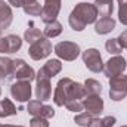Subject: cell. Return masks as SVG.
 Instances as JSON below:
<instances>
[{"label": "cell", "instance_id": "obj_1", "mask_svg": "<svg viewBox=\"0 0 127 127\" xmlns=\"http://www.w3.org/2000/svg\"><path fill=\"white\" fill-rule=\"evenodd\" d=\"M87 96L84 84L71 80L69 77H64L58 81L55 92H53V102L56 106H65L71 102L83 100Z\"/></svg>", "mask_w": 127, "mask_h": 127}, {"label": "cell", "instance_id": "obj_2", "mask_svg": "<svg viewBox=\"0 0 127 127\" xmlns=\"http://www.w3.org/2000/svg\"><path fill=\"white\" fill-rule=\"evenodd\" d=\"M97 9L95 4L87 3V1H81L78 4H75V7L72 9V12L68 16V22L69 27L74 31H83L89 24H95L97 21Z\"/></svg>", "mask_w": 127, "mask_h": 127}, {"label": "cell", "instance_id": "obj_3", "mask_svg": "<svg viewBox=\"0 0 127 127\" xmlns=\"http://www.w3.org/2000/svg\"><path fill=\"white\" fill-rule=\"evenodd\" d=\"M50 78L43 68H40L35 74V97L41 102H46L52 97V84H50Z\"/></svg>", "mask_w": 127, "mask_h": 127}, {"label": "cell", "instance_id": "obj_4", "mask_svg": "<svg viewBox=\"0 0 127 127\" xmlns=\"http://www.w3.org/2000/svg\"><path fill=\"white\" fill-rule=\"evenodd\" d=\"M127 96V75L120 74L109 78V97L111 100L120 102Z\"/></svg>", "mask_w": 127, "mask_h": 127}, {"label": "cell", "instance_id": "obj_5", "mask_svg": "<svg viewBox=\"0 0 127 127\" xmlns=\"http://www.w3.org/2000/svg\"><path fill=\"white\" fill-rule=\"evenodd\" d=\"M53 50H55V53H56V56L59 59L68 61V62L75 61L80 56V53H81L80 46L77 43H74V41H59L55 46Z\"/></svg>", "mask_w": 127, "mask_h": 127}, {"label": "cell", "instance_id": "obj_6", "mask_svg": "<svg viewBox=\"0 0 127 127\" xmlns=\"http://www.w3.org/2000/svg\"><path fill=\"white\" fill-rule=\"evenodd\" d=\"M10 77L15 78V80L32 81V80H35V71L24 59H13L12 61V69H10Z\"/></svg>", "mask_w": 127, "mask_h": 127}, {"label": "cell", "instance_id": "obj_7", "mask_svg": "<svg viewBox=\"0 0 127 127\" xmlns=\"http://www.w3.org/2000/svg\"><path fill=\"white\" fill-rule=\"evenodd\" d=\"M50 53H52V43L47 37H41L35 43L30 44V49H28V55L34 61H41L47 58Z\"/></svg>", "mask_w": 127, "mask_h": 127}, {"label": "cell", "instance_id": "obj_8", "mask_svg": "<svg viewBox=\"0 0 127 127\" xmlns=\"http://www.w3.org/2000/svg\"><path fill=\"white\" fill-rule=\"evenodd\" d=\"M81 58H83V62L86 65V68L92 72H100L103 71V61H102V55L99 53V50L95 47H90L87 50H84L81 53Z\"/></svg>", "mask_w": 127, "mask_h": 127}, {"label": "cell", "instance_id": "obj_9", "mask_svg": "<svg viewBox=\"0 0 127 127\" xmlns=\"http://www.w3.org/2000/svg\"><path fill=\"white\" fill-rule=\"evenodd\" d=\"M10 95L16 102H28L32 95V89L30 81H25V80L13 81L10 84Z\"/></svg>", "mask_w": 127, "mask_h": 127}, {"label": "cell", "instance_id": "obj_10", "mask_svg": "<svg viewBox=\"0 0 127 127\" xmlns=\"http://www.w3.org/2000/svg\"><path fill=\"white\" fill-rule=\"evenodd\" d=\"M127 68V62L126 59L120 55H115L112 58H109V61L103 64V74L111 78V77H115V75H120V74H124V69Z\"/></svg>", "mask_w": 127, "mask_h": 127}, {"label": "cell", "instance_id": "obj_11", "mask_svg": "<svg viewBox=\"0 0 127 127\" xmlns=\"http://www.w3.org/2000/svg\"><path fill=\"white\" fill-rule=\"evenodd\" d=\"M27 111H28V114H31L32 117H41V118H47V120L55 117V109L50 105H44L38 99L28 100Z\"/></svg>", "mask_w": 127, "mask_h": 127}, {"label": "cell", "instance_id": "obj_12", "mask_svg": "<svg viewBox=\"0 0 127 127\" xmlns=\"http://www.w3.org/2000/svg\"><path fill=\"white\" fill-rule=\"evenodd\" d=\"M61 0H44L43 10H41V21L44 24H49L52 21H56L59 12H61Z\"/></svg>", "mask_w": 127, "mask_h": 127}, {"label": "cell", "instance_id": "obj_13", "mask_svg": "<svg viewBox=\"0 0 127 127\" xmlns=\"http://www.w3.org/2000/svg\"><path fill=\"white\" fill-rule=\"evenodd\" d=\"M22 47V38L16 34L0 37V53H16Z\"/></svg>", "mask_w": 127, "mask_h": 127}, {"label": "cell", "instance_id": "obj_14", "mask_svg": "<svg viewBox=\"0 0 127 127\" xmlns=\"http://www.w3.org/2000/svg\"><path fill=\"white\" fill-rule=\"evenodd\" d=\"M83 106L86 112L92 114L93 117L99 115L103 111V99L100 97V95H87L83 99Z\"/></svg>", "mask_w": 127, "mask_h": 127}, {"label": "cell", "instance_id": "obj_15", "mask_svg": "<svg viewBox=\"0 0 127 127\" xmlns=\"http://www.w3.org/2000/svg\"><path fill=\"white\" fill-rule=\"evenodd\" d=\"M115 19L111 16H102L95 22V32L99 35H105L108 32H111L115 28Z\"/></svg>", "mask_w": 127, "mask_h": 127}, {"label": "cell", "instance_id": "obj_16", "mask_svg": "<svg viewBox=\"0 0 127 127\" xmlns=\"http://www.w3.org/2000/svg\"><path fill=\"white\" fill-rule=\"evenodd\" d=\"M13 21V12L10 9V4L0 0V28H9Z\"/></svg>", "mask_w": 127, "mask_h": 127}, {"label": "cell", "instance_id": "obj_17", "mask_svg": "<svg viewBox=\"0 0 127 127\" xmlns=\"http://www.w3.org/2000/svg\"><path fill=\"white\" fill-rule=\"evenodd\" d=\"M22 9L30 16H40L43 6L38 3V0H22Z\"/></svg>", "mask_w": 127, "mask_h": 127}, {"label": "cell", "instance_id": "obj_18", "mask_svg": "<svg viewBox=\"0 0 127 127\" xmlns=\"http://www.w3.org/2000/svg\"><path fill=\"white\" fill-rule=\"evenodd\" d=\"M18 109L15 106V103L4 97V99H0V118H6V117H10V115H16Z\"/></svg>", "mask_w": 127, "mask_h": 127}, {"label": "cell", "instance_id": "obj_19", "mask_svg": "<svg viewBox=\"0 0 127 127\" xmlns=\"http://www.w3.org/2000/svg\"><path fill=\"white\" fill-rule=\"evenodd\" d=\"M95 6L100 16H111L114 10V0H95Z\"/></svg>", "mask_w": 127, "mask_h": 127}, {"label": "cell", "instance_id": "obj_20", "mask_svg": "<svg viewBox=\"0 0 127 127\" xmlns=\"http://www.w3.org/2000/svg\"><path fill=\"white\" fill-rule=\"evenodd\" d=\"M41 68L49 77H55V75H58L62 71V62L59 59H49Z\"/></svg>", "mask_w": 127, "mask_h": 127}, {"label": "cell", "instance_id": "obj_21", "mask_svg": "<svg viewBox=\"0 0 127 127\" xmlns=\"http://www.w3.org/2000/svg\"><path fill=\"white\" fill-rule=\"evenodd\" d=\"M61 32H62V24L56 19V21H52V22L46 24L44 31H43V35L47 37V38H55V37H58Z\"/></svg>", "mask_w": 127, "mask_h": 127}, {"label": "cell", "instance_id": "obj_22", "mask_svg": "<svg viewBox=\"0 0 127 127\" xmlns=\"http://www.w3.org/2000/svg\"><path fill=\"white\" fill-rule=\"evenodd\" d=\"M12 61L7 56H0V84L3 81H6V78L10 75V69H12Z\"/></svg>", "mask_w": 127, "mask_h": 127}, {"label": "cell", "instance_id": "obj_23", "mask_svg": "<svg viewBox=\"0 0 127 127\" xmlns=\"http://www.w3.org/2000/svg\"><path fill=\"white\" fill-rule=\"evenodd\" d=\"M41 37H44L43 32L40 31L38 28H35L32 22H30V27H28V28L25 30V32H24V40H25L27 43L32 44V43H35L37 40H40Z\"/></svg>", "mask_w": 127, "mask_h": 127}, {"label": "cell", "instance_id": "obj_24", "mask_svg": "<svg viewBox=\"0 0 127 127\" xmlns=\"http://www.w3.org/2000/svg\"><path fill=\"white\" fill-rule=\"evenodd\" d=\"M84 89L87 95H100L102 92V84L95 78H87L84 81Z\"/></svg>", "mask_w": 127, "mask_h": 127}, {"label": "cell", "instance_id": "obj_25", "mask_svg": "<svg viewBox=\"0 0 127 127\" xmlns=\"http://www.w3.org/2000/svg\"><path fill=\"white\" fill-rule=\"evenodd\" d=\"M105 49H106L108 53H111V55H114V56H115V55H120V53L123 52V47H121L118 38H109V40H106Z\"/></svg>", "mask_w": 127, "mask_h": 127}, {"label": "cell", "instance_id": "obj_26", "mask_svg": "<svg viewBox=\"0 0 127 127\" xmlns=\"http://www.w3.org/2000/svg\"><path fill=\"white\" fill-rule=\"evenodd\" d=\"M92 118H93L92 114H89V112H80V114L75 115L74 123H75L77 126H80V127H89L90 121H92Z\"/></svg>", "mask_w": 127, "mask_h": 127}, {"label": "cell", "instance_id": "obj_27", "mask_svg": "<svg viewBox=\"0 0 127 127\" xmlns=\"http://www.w3.org/2000/svg\"><path fill=\"white\" fill-rule=\"evenodd\" d=\"M118 1V21L127 25V0H117Z\"/></svg>", "mask_w": 127, "mask_h": 127}, {"label": "cell", "instance_id": "obj_28", "mask_svg": "<svg viewBox=\"0 0 127 127\" xmlns=\"http://www.w3.org/2000/svg\"><path fill=\"white\" fill-rule=\"evenodd\" d=\"M30 127H49V120L41 117H32L30 120Z\"/></svg>", "mask_w": 127, "mask_h": 127}, {"label": "cell", "instance_id": "obj_29", "mask_svg": "<svg viewBox=\"0 0 127 127\" xmlns=\"http://www.w3.org/2000/svg\"><path fill=\"white\" fill-rule=\"evenodd\" d=\"M117 123V118L112 115H106L105 118H102V124L103 127H114V124Z\"/></svg>", "mask_w": 127, "mask_h": 127}, {"label": "cell", "instance_id": "obj_30", "mask_svg": "<svg viewBox=\"0 0 127 127\" xmlns=\"http://www.w3.org/2000/svg\"><path fill=\"white\" fill-rule=\"evenodd\" d=\"M117 38H118V41H120L121 47L127 50V30H126V31H123V32H121V34H120V35H118Z\"/></svg>", "mask_w": 127, "mask_h": 127}, {"label": "cell", "instance_id": "obj_31", "mask_svg": "<svg viewBox=\"0 0 127 127\" xmlns=\"http://www.w3.org/2000/svg\"><path fill=\"white\" fill-rule=\"evenodd\" d=\"M89 127H103V124H102V118L93 117L92 121H90V124H89Z\"/></svg>", "mask_w": 127, "mask_h": 127}, {"label": "cell", "instance_id": "obj_32", "mask_svg": "<svg viewBox=\"0 0 127 127\" xmlns=\"http://www.w3.org/2000/svg\"><path fill=\"white\" fill-rule=\"evenodd\" d=\"M9 4L13 7H22V0H9Z\"/></svg>", "mask_w": 127, "mask_h": 127}, {"label": "cell", "instance_id": "obj_33", "mask_svg": "<svg viewBox=\"0 0 127 127\" xmlns=\"http://www.w3.org/2000/svg\"><path fill=\"white\" fill-rule=\"evenodd\" d=\"M0 127H15V126H12V124H0Z\"/></svg>", "mask_w": 127, "mask_h": 127}, {"label": "cell", "instance_id": "obj_34", "mask_svg": "<svg viewBox=\"0 0 127 127\" xmlns=\"http://www.w3.org/2000/svg\"><path fill=\"white\" fill-rule=\"evenodd\" d=\"M0 96H1V87H0Z\"/></svg>", "mask_w": 127, "mask_h": 127}, {"label": "cell", "instance_id": "obj_35", "mask_svg": "<svg viewBox=\"0 0 127 127\" xmlns=\"http://www.w3.org/2000/svg\"><path fill=\"white\" fill-rule=\"evenodd\" d=\"M0 37H1V28H0Z\"/></svg>", "mask_w": 127, "mask_h": 127}, {"label": "cell", "instance_id": "obj_36", "mask_svg": "<svg viewBox=\"0 0 127 127\" xmlns=\"http://www.w3.org/2000/svg\"><path fill=\"white\" fill-rule=\"evenodd\" d=\"M121 127H127V126H121Z\"/></svg>", "mask_w": 127, "mask_h": 127}]
</instances>
